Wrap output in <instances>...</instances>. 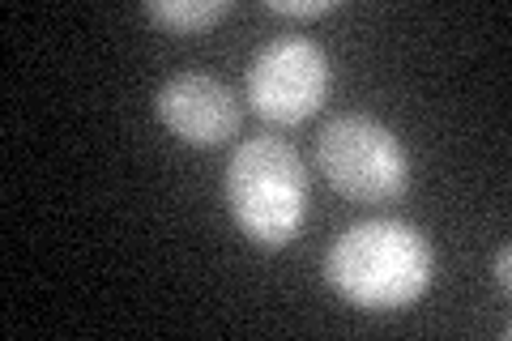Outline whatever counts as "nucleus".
Segmentation results:
<instances>
[{
    "label": "nucleus",
    "instance_id": "nucleus-1",
    "mask_svg": "<svg viewBox=\"0 0 512 341\" xmlns=\"http://www.w3.org/2000/svg\"><path fill=\"white\" fill-rule=\"evenodd\" d=\"M431 243L406 222L372 218L333 239L325 282L363 312H397L431 286Z\"/></svg>",
    "mask_w": 512,
    "mask_h": 341
},
{
    "label": "nucleus",
    "instance_id": "nucleus-2",
    "mask_svg": "<svg viewBox=\"0 0 512 341\" xmlns=\"http://www.w3.org/2000/svg\"><path fill=\"white\" fill-rule=\"evenodd\" d=\"M222 197L252 243L286 248L308 214V175L295 145L282 137H248L227 162Z\"/></svg>",
    "mask_w": 512,
    "mask_h": 341
},
{
    "label": "nucleus",
    "instance_id": "nucleus-3",
    "mask_svg": "<svg viewBox=\"0 0 512 341\" xmlns=\"http://www.w3.org/2000/svg\"><path fill=\"white\" fill-rule=\"evenodd\" d=\"M316 158L325 180L350 201L380 205L402 197L410 184V158L393 128L372 116H333L316 141Z\"/></svg>",
    "mask_w": 512,
    "mask_h": 341
},
{
    "label": "nucleus",
    "instance_id": "nucleus-4",
    "mask_svg": "<svg viewBox=\"0 0 512 341\" xmlns=\"http://www.w3.org/2000/svg\"><path fill=\"white\" fill-rule=\"evenodd\" d=\"M244 81H248V103L256 107V116L274 124H299L329 94V56L312 39L278 35L265 47H256Z\"/></svg>",
    "mask_w": 512,
    "mask_h": 341
},
{
    "label": "nucleus",
    "instance_id": "nucleus-5",
    "mask_svg": "<svg viewBox=\"0 0 512 341\" xmlns=\"http://www.w3.org/2000/svg\"><path fill=\"white\" fill-rule=\"evenodd\" d=\"M154 111L188 145H218L239 128V103L231 86H222L210 73H175L163 81L154 94Z\"/></svg>",
    "mask_w": 512,
    "mask_h": 341
},
{
    "label": "nucleus",
    "instance_id": "nucleus-6",
    "mask_svg": "<svg viewBox=\"0 0 512 341\" xmlns=\"http://www.w3.org/2000/svg\"><path fill=\"white\" fill-rule=\"evenodd\" d=\"M227 13L231 0H150L146 5V18L167 26L171 35H201Z\"/></svg>",
    "mask_w": 512,
    "mask_h": 341
},
{
    "label": "nucleus",
    "instance_id": "nucleus-7",
    "mask_svg": "<svg viewBox=\"0 0 512 341\" xmlns=\"http://www.w3.org/2000/svg\"><path fill=\"white\" fill-rule=\"evenodd\" d=\"M329 9H338V0H269V13L282 18H320Z\"/></svg>",
    "mask_w": 512,
    "mask_h": 341
},
{
    "label": "nucleus",
    "instance_id": "nucleus-8",
    "mask_svg": "<svg viewBox=\"0 0 512 341\" xmlns=\"http://www.w3.org/2000/svg\"><path fill=\"white\" fill-rule=\"evenodd\" d=\"M508 269H512V252H508V248H500V256H495V265H491L495 286H500V295H508Z\"/></svg>",
    "mask_w": 512,
    "mask_h": 341
}]
</instances>
